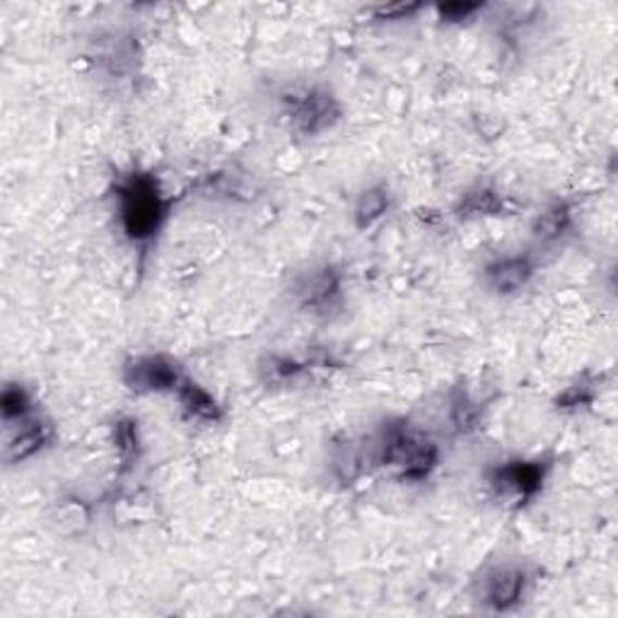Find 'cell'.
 I'll return each instance as SVG.
<instances>
[{
    "instance_id": "obj_14",
    "label": "cell",
    "mask_w": 618,
    "mask_h": 618,
    "mask_svg": "<svg viewBox=\"0 0 618 618\" xmlns=\"http://www.w3.org/2000/svg\"><path fill=\"white\" fill-rule=\"evenodd\" d=\"M572 227V209L568 201H553L531 223V235L539 244H556Z\"/></svg>"
},
{
    "instance_id": "obj_18",
    "label": "cell",
    "mask_w": 618,
    "mask_h": 618,
    "mask_svg": "<svg viewBox=\"0 0 618 618\" xmlns=\"http://www.w3.org/2000/svg\"><path fill=\"white\" fill-rule=\"evenodd\" d=\"M114 447L118 454V462L126 466H134L138 454H140V432H138V420L134 418H118L114 422Z\"/></svg>"
},
{
    "instance_id": "obj_17",
    "label": "cell",
    "mask_w": 618,
    "mask_h": 618,
    "mask_svg": "<svg viewBox=\"0 0 618 618\" xmlns=\"http://www.w3.org/2000/svg\"><path fill=\"white\" fill-rule=\"evenodd\" d=\"M31 414H37V406L29 389L20 382H5L3 394H0V416H3V426L5 428L15 426V422L29 418Z\"/></svg>"
},
{
    "instance_id": "obj_16",
    "label": "cell",
    "mask_w": 618,
    "mask_h": 618,
    "mask_svg": "<svg viewBox=\"0 0 618 618\" xmlns=\"http://www.w3.org/2000/svg\"><path fill=\"white\" fill-rule=\"evenodd\" d=\"M389 209H392V191L384 184H373V187L357 193L353 205L355 227L357 230H370L373 225L384 218Z\"/></svg>"
},
{
    "instance_id": "obj_10",
    "label": "cell",
    "mask_w": 618,
    "mask_h": 618,
    "mask_svg": "<svg viewBox=\"0 0 618 618\" xmlns=\"http://www.w3.org/2000/svg\"><path fill=\"white\" fill-rule=\"evenodd\" d=\"M505 209H507L505 193L497 187H493L491 181L474 184V187L462 191L459 201L454 203V213H457L459 218H464V220L503 215Z\"/></svg>"
},
{
    "instance_id": "obj_2",
    "label": "cell",
    "mask_w": 618,
    "mask_h": 618,
    "mask_svg": "<svg viewBox=\"0 0 618 618\" xmlns=\"http://www.w3.org/2000/svg\"><path fill=\"white\" fill-rule=\"evenodd\" d=\"M118 223L124 235L138 247L150 244L165 225L172 201L160 191V184L148 172H131L116 184Z\"/></svg>"
},
{
    "instance_id": "obj_20",
    "label": "cell",
    "mask_w": 618,
    "mask_h": 618,
    "mask_svg": "<svg viewBox=\"0 0 618 618\" xmlns=\"http://www.w3.org/2000/svg\"><path fill=\"white\" fill-rule=\"evenodd\" d=\"M479 10H483L481 3H447L440 5L438 13L442 20H447V23H464V20L474 17Z\"/></svg>"
},
{
    "instance_id": "obj_5",
    "label": "cell",
    "mask_w": 618,
    "mask_h": 618,
    "mask_svg": "<svg viewBox=\"0 0 618 618\" xmlns=\"http://www.w3.org/2000/svg\"><path fill=\"white\" fill-rule=\"evenodd\" d=\"M529 570L522 563H497L479 580V600L495 614H507L522 604L529 588Z\"/></svg>"
},
{
    "instance_id": "obj_21",
    "label": "cell",
    "mask_w": 618,
    "mask_h": 618,
    "mask_svg": "<svg viewBox=\"0 0 618 618\" xmlns=\"http://www.w3.org/2000/svg\"><path fill=\"white\" fill-rule=\"evenodd\" d=\"M420 5H389L379 10V17H394V20H404L406 15L416 13Z\"/></svg>"
},
{
    "instance_id": "obj_7",
    "label": "cell",
    "mask_w": 618,
    "mask_h": 618,
    "mask_svg": "<svg viewBox=\"0 0 618 618\" xmlns=\"http://www.w3.org/2000/svg\"><path fill=\"white\" fill-rule=\"evenodd\" d=\"M548 474V464L541 459H505L488 469V483L503 497L529 503L541 493Z\"/></svg>"
},
{
    "instance_id": "obj_3",
    "label": "cell",
    "mask_w": 618,
    "mask_h": 618,
    "mask_svg": "<svg viewBox=\"0 0 618 618\" xmlns=\"http://www.w3.org/2000/svg\"><path fill=\"white\" fill-rule=\"evenodd\" d=\"M292 298L314 317H331L343 307V274L339 266L319 264L300 274L292 283Z\"/></svg>"
},
{
    "instance_id": "obj_15",
    "label": "cell",
    "mask_w": 618,
    "mask_h": 618,
    "mask_svg": "<svg viewBox=\"0 0 618 618\" xmlns=\"http://www.w3.org/2000/svg\"><path fill=\"white\" fill-rule=\"evenodd\" d=\"M447 418H450L452 430L457 432V436H471V432L481 428L483 404L469 392V389L457 387L450 392Z\"/></svg>"
},
{
    "instance_id": "obj_9",
    "label": "cell",
    "mask_w": 618,
    "mask_h": 618,
    "mask_svg": "<svg viewBox=\"0 0 618 618\" xmlns=\"http://www.w3.org/2000/svg\"><path fill=\"white\" fill-rule=\"evenodd\" d=\"M53 440V426L39 414H31L29 418L15 422V426L5 428V462L8 464H23L31 457H37L41 450H47Z\"/></svg>"
},
{
    "instance_id": "obj_19",
    "label": "cell",
    "mask_w": 618,
    "mask_h": 618,
    "mask_svg": "<svg viewBox=\"0 0 618 618\" xmlns=\"http://www.w3.org/2000/svg\"><path fill=\"white\" fill-rule=\"evenodd\" d=\"M594 387H596L594 379H588V377L578 379V382L568 384V387L563 389V392L556 396V406L563 408V411H575V408H580V406L592 404Z\"/></svg>"
},
{
    "instance_id": "obj_4",
    "label": "cell",
    "mask_w": 618,
    "mask_h": 618,
    "mask_svg": "<svg viewBox=\"0 0 618 618\" xmlns=\"http://www.w3.org/2000/svg\"><path fill=\"white\" fill-rule=\"evenodd\" d=\"M124 384L136 394H175L187 377L175 357L162 353H140L124 363Z\"/></svg>"
},
{
    "instance_id": "obj_8",
    "label": "cell",
    "mask_w": 618,
    "mask_h": 618,
    "mask_svg": "<svg viewBox=\"0 0 618 618\" xmlns=\"http://www.w3.org/2000/svg\"><path fill=\"white\" fill-rule=\"evenodd\" d=\"M537 274V262L531 254H507L497 256L483 268V283L488 290L501 298L522 292Z\"/></svg>"
},
{
    "instance_id": "obj_11",
    "label": "cell",
    "mask_w": 618,
    "mask_h": 618,
    "mask_svg": "<svg viewBox=\"0 0 618 618\" xmlns=\"http://www.w3.org/2000/svg\"><path fill=\"white\" fill-rule=\"evenodd\" d=\"M373 464L370 444L357 442V440H343L333 444L331 450V476L343 485L355 483L367 471V466Z\"/></svg>"
},
{
    "instance_id": "obj_1",
    "label": "cell",
    "mask_w": 618,
    "mask_h": 618,
    "mask_svg": "<svg viewBox=\"0 0 618 618\" xmlns=\"http://www.w3.org/2000/svg\"><path fill=\"white\" fill-rule=\"evenodd\" d=\"M373 452V464L389 466L401 481L422 483L440 464V447L422 436L408 420L394 418L379 426L373 438H367Z\"/></svg>"
},
{
    "instance_id": "obj_6",
    "label": "cell",
    "mask_w": 618,
    "mask_h": 618,
    "mask_svg": "<svg viewBox=\"0 0 618 618\" xmlns=\"http://www.w3.org/2000/svg\"><path fill=\"white\" fill-rule=\"evenodd\" d=\"M341 114L343 110L339 97L324 85H314V88L298 94V100H292L288 110L292 131L300 136H319L324 131H331L341 122Z\"/></svg>"
},
{
    "instance_id": "obj_13",
    "label": "cell",
    "mask_w": 618,
    "mask_h": 618,
    "mask_svg": "<svg viewBox=\"0 0 618 618\" xmlns=\"http://www.w3.org/2000/svg\"><path fill=\"white\" fill-rule=\"evenodd\" d=\"M175 396L179 399V404L184 408V414L193 420L201 422H220L225 411L220 406V401L215 399L209 389L201 387L199 382H193L191 377H184L181 384L177 387Z\"/></svg>"
},
{
    "instance_id": "obj_12",
    "label": "cell",
    "mask_w": 618,
    "mask_h": 618,
    "mask_svg": "<svg viewBox=\"0 0 618 618\" xmlns=\"http://www.w3.org/2000/svg\"><path fill=\"white\" fill-rule=\"evenodd\" d=\"M310 370H312L310 361H298V357H290L283 353H266L256 365L258 379H262L266 387L274 389H286L298 384Z\"/></svg>"
}]
</instances>
